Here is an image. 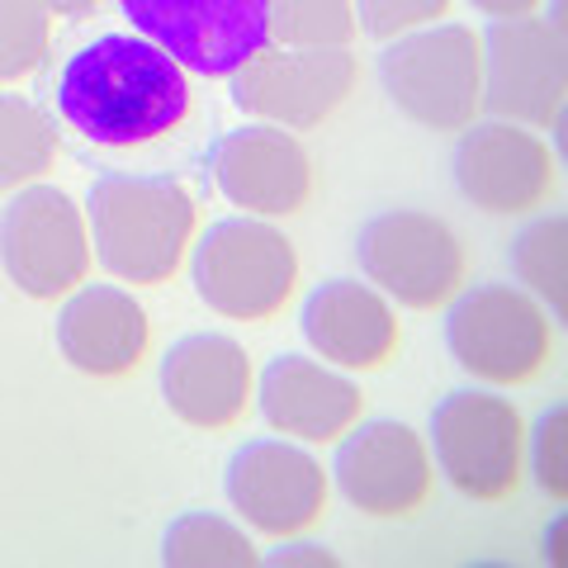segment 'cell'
Instances as JSON below:
<instances>
[{
	"instance_id": "6da1fadb",
	"label": "cell",
	"mask_w": 568,
	"mask_h": 568,
	"mask_svg": "<svg viewBox=\"0 0 568 568\" xmlns=\"http://www.w3.org/2000/svg\"><path fill=\"white\" fill-rule=\"evenodd\" d=\"M190 71L142 33H100L52 77V104L71 133L100 148H133L181 129L190 114Z\"/></svg>"
},
{
	"instance_id": "7a4b0ae2",
	"label": "cell",
	"mask_w": 568,
	"mask_h": 568,
	"mask_svg": "<svg viewBox=\"0 0 568 568\" xmlns=\"http://www.w3.org/2000/svg\"><path fill=\"white\" fill-rule=\"evenodd\" d=\"M194 200L171 175H100L85 194V233L95 261L123 284H162L185 261Z\"/></svg>"
},
{
	"instance_id": "3957f363",
	"label": "cell",
	"mask_w": 568,
	"mask_h": 568,
	"mask_svg": "<svg viewBox=\"0 0 568 568\" xmlns=\"http://www.w3.org/2000/svg\"><path fill=\"white\" fill-rule=\"evenodd\" d=\"M384 95L432 133H459L484 114V48L465 24H426L379 52Z\"/></svg>"
},
{
	"instance_id": "277c9868",
	"label": "cell",
	"mask_w": 568,
	"mask_h": 568,
	"mask_svg": "<svg viewBox=\"0 0 568 568\" xmlns=\"http://www.w3.org/2000/svg\"><path fill=\"white\" fill-rule=\"evenodd\" d=\"M190 275L213 313L256 323V317H271L294 294L298 252L284 237V227L242 213V219H223L204 227V237L194 242L190 256Z\"/></svg>"
},
{
	"instance_id": "5b68a950",
	"label": "cell",
	"mask_w": 568,
	"mask_h": 568,
	"mask_svg": "<svg viewBox=\"0 0 568 568\" xmlns=\"http://www.w3.org/2000/svg\"><path fill=\"white\" fill-rule=\"evenodd\" d=\"M426 450L455 493L474 503H497L517 493L526 465V422L517 403L493 388H455L436 403Z\"/></svg>"
},
{
	"instance_id": "8992f818",
	"label": "cell",
	"mask_w": 568,
	"mask_h": 568,
	"mask_svg": "<svg viewBox=\"0 0 568 568\" xmlns=\"http://www.w3.org/2000/svg\"><path fill=\"white\" fill-rule=\"evenodd\" d=\"M446 346L465 375L484 384H526L536 379L549 351L555 327L549 313L521 284H474L450 298L446 313Z\"/></svg>"
},
{
	"instance_id": "52a82bcc",
	"label": "cell",
	"mask_w": 568,
	"mask_h": 568,
	"mask_svg": "<svg viewBox=\"0 0 568 568\" xmlns=\"http://www.w3.org/2000/svg\"><path fill=\"white\" fill-rule=\"evenodd\" d=\"M355 256H361V275L384 298H398L407 308L450 304L465 280V242L446 219L422 209H384L365 219Z\"/></svg>"
},
{
	"instance_id": "ba28073f",
	"label": "cell",
	"mask_w": 568,
	"mask_h": 568,
	"mask_svg": "<svg viewBox=\"0 0 568 568\" xmlns=\"http://www.w3.org/2000/svg\"><path fill=\"white\" fill-rule=\"evenodd\" d=\"M227 91L246 114L275 129L304 133L332 119L355 91V58L351 48H290V43H265L246 58Z\"/></svg>"
},
{
	"instance_id": "9c48e42d",
	"label": "cell",
	"mask_w": 568,
	"mask_h": 568,
	"mask_svg": "<svg viewBox=\"0 0 568 568\" xmlns=\"http://www.w3.org/2000/svg\"><path fill=\"white\" fill-rule=\"evenodd\" d=\"M148 43L171 52L194 77H233L271 43L265 0H114Z\"/></svg>"
},
{
	"instance_id": "30bf717a",
	"label": "cell",
	"mask_w": 568,
	"mask_h": 568,
	"mask_svg": "<svg viewBox=\"0 0 568 568\" xmlns=\"http://www.w3.org/2000/svg\"><path fill=\"white\" fill-rule=\"evenodd\" d=\"M0 265L33 298H62L91 271L85 213L58 185H20L0 213Z\"/></svg>"
},
{
	"instance_id": "8fae6325",
	"label": "cell",
	"mask_w": 568,
	"mask_h": 568,
	"mask_svg": "<svg viewBox=\"0 0 568 568\" xmlns=\"http://www.w3.org/2000/svg\"><path fill=\"white\" fill-rule=\"evenodd\" d=\"M484 48V114L521 129H549L564 119V29L521 14L493 20L478 33Z\"/></svg>"
},
{
	"instance_id": "7c38bea8",
	"label": "cell",
	"mask_w": 568,
	"mask_h": 568,
	"mask_svg": "<svg viewBox=\"0 0 568 568\" xmlns=\"http://www.w3.org/2000/svg\"><path fill=\"white\" fill-rule=\"evenodd\" d=\"M327 469L298 440H246L223 469V493L246 530L304 536L327 507Z\"/></svg>"
},
{
	"instance_id": "4fadbf2b",
	"label": "cell",
	"mask_w": 568,
	"mask_h": 568,
	"mask_svg": "<svg viewBox=\"0 0 568 568\" xmlns=\"http://www.w3.org/2000/svg\"><path fill=\"white\" fill-rule=\"evenodd\" d=\"M432 450L407 422H351L336 436L332 484L365 517H407L432 493Z\"/></svg>"
},
{
	"instance_id": "5bb4252c",
	"label": "cell",
	"mask_w": 568,
	"mask_h": 568,
	"mask_svg": "<svg viewBox=\"0 0 568 568\" xmlns=\"http://www.w3.org/2000/svg\"><path fill=\"white\" fill-rule=\"evenodd\" d=\"M209 175L223 200L252 219H284L304 209L313 194L308 148L275 123H246V129L223 133L209 152Z\"/></svg>"
},
{
	"instance_id": "9a60e30c",
	"label": "cell",
	"mask_w": 568,
	"mask_h": 568,
	"mask_svg": "<svg viewBox=\"0 0 568 568\" xmlns=\"http://www.w3.org/2000/svg\"><path fill=\"white\" fill-rule=\"evenodd\" d=\"M455 185L484 213H526L555 190V156L536 129L507 119L469 123L455 142Z\"/></svg>"
},
{
	"instance_id": "2e32d148",
	"label": "cell",
	"mask_w": 568,
	"mask_h": 568,
	"mask_svg": "<svg viewBox=\"0 0 568 568\" xmlns=\"http://www.w3.org/2000/svg\"><path fill=\"white\" fill-rule=\"evenodd\" d=\"M256 369L242 342L223 332H190L162 355V398L185 426L223 432L246 413Z\"/></svg>"
},
{
	"instance_id": "e0dca14e",
	"label": "cell",
	"mask_w": 568,
	"mask_h": 568,
	"mask_svg": "<svg viewBox=\"0 0 568 568\" xmlns=\"http://www.w3.org/2000/svg\"><path fill=\"white\" fill-rule=\"evenodd\" d=\"M261 417L290 440H336L361 422V384L317 355H275L256 375Z\"/></svg>"
},
{
	"instance_id": "ac0fdd59",
	"label": "cell",
	"mask_w": 568,
	"mask_h": 568,
	"mask_svg": "<svg viewBox=\"0 0 568 568\" xmlns=\"http://www.w3.org/2000/svg\"><path fill=\"white\" fill-rule=\"evenodd\" d=\"M304 342L336 369H375L398 351L394 304L369 280H327L298 313Z\"/></svg>"
},
{
	"instance_id": "d6986e66",
	"label": "cell",
	"mask_w": 568,
	"mask_h": 568,
	"mask_svg": "<svg viewBox=\"0 0 568 568\" xmlns=\"http://www.w3.org/2000/svg\"><path fill=\"white\" fill-rule=\"evenodd\" d=\"M148 313L119 284H77L58 313V351L81 375H129L148 351Z\"/></svg>"
},
{
	"instance_id": "ffe728a7",
	"label": "cell",
	"mask_w": 568,
	"mask_h": 568,
	"mask_svg": "<svg viewBox=\"0 0 568 568\" xmlns=\"http://www.w3.org/2000/svg\"><path fill=\"white\" fill-rule=\"evenodd\" d=\"M256 559L252 536L219 511H181L162 536V564L171 568H246Z\"/></svg>"
},
{
	"instance_id": "44dd1931",
	"label": "cell",
	"mask_w": 568,
	"mask_h": 568,
	"mask_svg": "<svg viewBox=\"0 0 568 568\" xmlns=\"http://www.w3.org/2000/svg\"><path fill=\"white\" fill-rule=\"evenodd\" d=\"M58 156V129L24 95L0 91V190L33 185Z\"/></svg>"
},
{
	"instance_id": "7402d4cb",
	"label": "cell",
	"mask_w": 568,
	"mask_h": 568,
	"mask_svg": "<svg viewBox=\"0 0 568 568\" xmlns=\"http://www.w3.org/2000/svg\"><path fill=\"white\" fill-rule=\"evenodd\" d=\"M564 252H568V223L564 213H549V219L526 223L517 237H511V275H517L521 290L536 298L545 313L564 317L568 290H564Z\"/></svg>"
},
{
	"instance_id": "603a6c76",
	"label": "cell",
	"mask_w": 568,
	"mask_h": 568,
	"mask_svg": "<svg viewBox=\"0 0 568 568\" xmlns=\"http://www.w3.org/2000/svg\"><path fill=\"white\" fill-rule=\"evenodd\" d=\"M271 43L290 48H346L355 39L351 0H265Z\"/></svg>"
},
{
	"instance_id": "cb8c5ba5",
	"label": "cell",
	"mask_w": 568,
	"mask_h": 568,
	"mask_svg": "<svg viewBox=\"0 0 568 568\" xmlns=\"http://www.w3.org/2000/svg\"><path fill=\"white\" fill-rule=\"evenodd\" d=\"M52 14L39 0H0V81H20L48 58Z\"/></svg>"
},
{
	"instance_id": "d4e9b609",
	"label": "cell",
	"mask_w": 568,
	"mask_h": 568,
	"mask_svg": "<svg viewBox=\"0 0 568 568\" xmlns=\"http://www.w3.org/2000/svg\"><path fill=\"white\" fill-rule=\"evenodd\" d=\"M355 6V29L369 39H403L413 29L440 24V14L450 10V0H351Z\"/></svg>"
},
{
	"instance_id": "484cf974",
	"label": "cell",
	"mask_w": 568,
	"mask_h": 568,
	"mask_svg": "<svg viewBox=\"0 0 568 568\" xmlns=\"http://www.w3.org/2000/svg\"><path fill=\"white\" fill-rule=\"evenodd\" d=\"M564 403L545 407V413L536 417V426H530L526 436V465H530V478H536V488L549 493V497H564L568 493V474H564Z\"/></svg>"
},
{
	"instance_id": "4316f807",
	"label": "cell",
	"mask_w": 568,
	"mask_h": 568,
	"mask_svg": "<svg viewBox=\"0 0 568 568\" xmlns=\"http://www.w3.org/2000/svg\"><path fill=\"white\" fill-rule=\"evenodd\" d=\"M271 564H317V568H332L336 564V555L327 545H313V540H294V536H280V545L271 549V555H265Z\"/></svg>"
},
{
	"instance_id": "83f0119b",
	"label": "cell",
	"mask_w": 568,
	"mask_h": 568,
	"mask_svg": "<svg viewBox=\"0 0 568 568\" xmlns=\"http://www.w3.org/2000/svg\"><path fill=\"white\" fill-rule=\"evenodd\" d=\"M474 10H484L488 20H521V14H536L545 0H469Z\"/></svg>"
},
{
	"instance_id": "f1b7e54d",
	"label": "cell",
	"mask_w": 568,
	"mask_h": 568,
	"mask_svg": "<svg viewBox=\"0 0 568 568\" xmlns=\"http://www.w3.org/2000/svg\"><path fill=\"white\" fill-rule=\"evenodd\" d=\"M39 6L48 14H85V10H95L100 0H39Z\"/></svg>"
}]
</instances>
